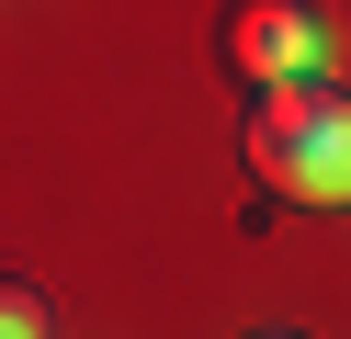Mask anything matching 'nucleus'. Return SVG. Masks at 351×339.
I'll list each match as a JSON object with an SVG mask.
<instances>
[{"instance_id":"obj_2","label":"nucleus","mask_w":351,"mask_h":339,"mask_svg":"<svg viewBox=\"0 0 351 339\" xmlns=\"http://www.w3.org/2000/svg\"><path fill=\"white\" fill-rule=\"evenodd\" d=\"M227 68L250 90H272V79H317V12H306V0H238L227 12Z\"/></svg>"},{"instance_id":"obj_4","label":"nucleus","mask_w":351,"mask_h":339,"mask_svg":"<svg viewBox=\"0 0 351 339\" xmlns=\"http://www.w3.org/2000/svg\"><path fill=\"white\" fill-rule=\"evenodd\" d=\"M261 339H295V328H261Z\"/></svg>"},{"instance_id":"obj_1","label":"nucleus","mask_w":351,"mask_h":339,"mask_svg":"<svg viewBox=\"0 0 351 339\" xmlns=\"http://www.w3.org/2000/svg\"><path fill=\"white\" fill-rule=\"evenodd\" d=\"M250 170L272 181L283 203H351V90L328 79H272L238 125Z\"/></svg>"},{"instance_id":"obj_3","label":"nucleus","mask_w":351,"mask_h":339,"mask_svg":"<svg viewBox=\"0 0 351 339\" xmlns=\"http://www.w3.org/2000/svg\"><path fill=\"white\" fill-rule=\"evenodd\" d=\"M0 339H57L46 294H23V283H0Z\"/></svg>"}]
</instances>
